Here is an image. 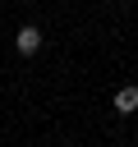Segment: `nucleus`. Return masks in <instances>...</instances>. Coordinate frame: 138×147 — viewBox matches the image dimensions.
<instances>
[{"instance_id":"1","label":"nucleus","mask_w":138,"mask_h":147,"mask_svg":"<svg viewBox=\"0 0 138 147\" xmlns=\"http://www.w3.org/2000/svg\"><path fill=\"white\" fill-rule=\"evenodd\" d=\"M14 51H18V55H37V51H41V32H37L32 23H28V28H18V37H14Z\"/></svg>"},{"instance_id":"2","label":"nucleus","mask_w":138,"mask_h":147,"mask_svg":"<svg viewBox=\"0 0 138 147\" xmlns=\"http://www.w3.org/2000/svg\"><path fill=\"white\" fill-rule=\"evenodd\" d=\"M115 110H120V115H133V110H138V87H120V92H115Z\"/></svg>"}]
</instances>
